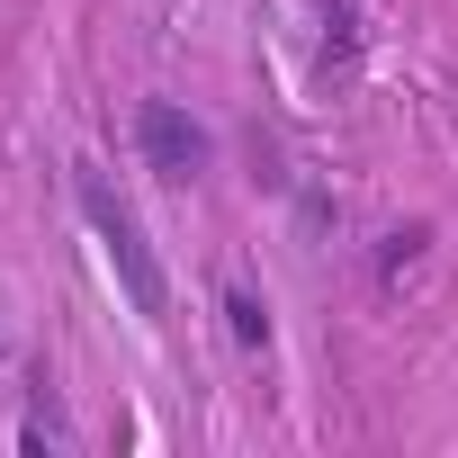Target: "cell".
<instances>
[{"label":"cell","mask_w":458,"mask_h":458,"mask_svg":"<svg viewBox=\"0 0 458 458\" xmlns=\"http://www.w3.org/2000/svg\"><path fill=\"white\" fill-rule=\"evenodd\" d=\"M135 144H144V162H153L162 180H198V171L216 162V135H207L189 108H171V99H144V108H135Z\"/></svg>","instance_id":"2"},{"label":"cell","mask_w":458,"mask_h":458,"mask_svg":"<svg viewBox=\"0 0 458 458\" xmlns=\"http://www.w3.org/2000/svg\"><path fill=\"white\" fill-rule=\"evenodd\" d=\"M72 189H81V216H90V234H99V252H108V270H117L126 306H135V315H171V279H162V261H153V243H144L135 207H126L99 171H81Z\"/></svg>","instance_id":"1"},{"label":"cell","mask_w":458,"mask_h":458,"mask_svg":"<svg viewBox=\"0 0 458 458\" xmlns=\"http://www.w3.org/2000/svg\"><path fill=\"white\" fill-rule=\"evenodd\" d=\"M216 315H225V333H234V351H243V360H261V351H270V306H261L243 279L216 297Z\"/></svg>","instance_id":"3"},{"label":"cell","mask_w":458,"mask_h":458,"mask_svg":"<svg viewBox=\"0 0 458 458\" xmlns=\"http://www.w3.org/2000/svg\"><path fill=\"white\" fill-rule=\"evenodd\" d=\"M324 28H333V37H324V72H333V64H351V55H360V28H351L342 0H333V19H324Z\"/></svg>","instance_id":"4"}]
</instances>
